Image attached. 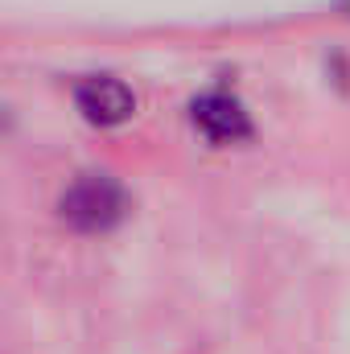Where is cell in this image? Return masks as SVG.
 <instances>
[{
  "mask_svg": "<svg viewBox=\"0 0 350 354\" xmlns=\"http://www.w3.org/2000/svg\"><path fill=\"white\" fill-rule=\"evenodd\" d=\"M62 218L79 231H107L124 218V189L111 177H79L62 198Z\"/></svg>",
  "mask_w": 350,
  "mask_h": 354,
  "instance_id": "cell-1",
  "label": "cell"
},
{
  "mask_svg": "<svg viewBox=\"0 0 350 354\" xmlns=\"http://www.w3.org/2000/svg\"><path fill=\"white\" fill-rule=\"evenodd\" d=\"M75 103H79V111L87 115L91 124H99V128H116V124L132 120V111H136V95L124 87L120 79H111V75L83 79L75 87Z\"/></svg>",
  "mask_w": 350,
  "mask_h": 354,
  "instance_id": "cell-2",
  "label": "cell"
},
{
  "mask_svg": "<svg viewBox=\"0 0 350 354\" xmlns=\"http://www.w3.org/2000/svg\"><path fill=\"white\" fill-rule=\"evenodd\" d=\"M194 128L214 145H235V140H243L252 132L243 103L223 95V91H210V95H202L194 103Z\"/></svg>",
  "mask_w": 350,
  "mask_h": 354,
  "instance_id": "cell-3",
  "label": "cell"
},
{
  "mask_svg": "<svg viewBox=\"0 0 350 354\" xmlns=\"http://www.w3.org/2000/svg\"><path fill=\"white\" fill-rule=\"evenodd\" d=\"M347 12H350V0H347Z\"/></svg>",
  "mask_w": 350,
  "mask_h": 354,
  "instance_id": "cell-4",
  "label": "cell"
}]
</instances>
